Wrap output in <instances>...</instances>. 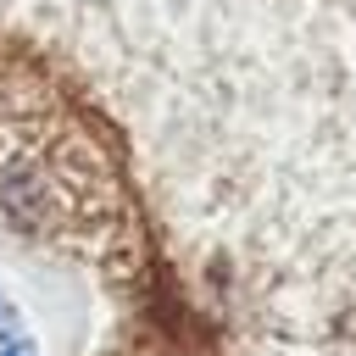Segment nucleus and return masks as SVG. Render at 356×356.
<instances>
[{"instance_id":"nucleus-1","label":"nucleus","mask_w":356,"mask_h":356,"mask_svg":"<svg viewBox=\"0 0 356 356\" xmlns=\"http://www.w3.org/2000/svg\"><path fill=\"white\" fill-rule=\"evenodd\" d=\"M0 356H33V345L28 339H11V345H0Z\"/></svg>"}]
</instances>
